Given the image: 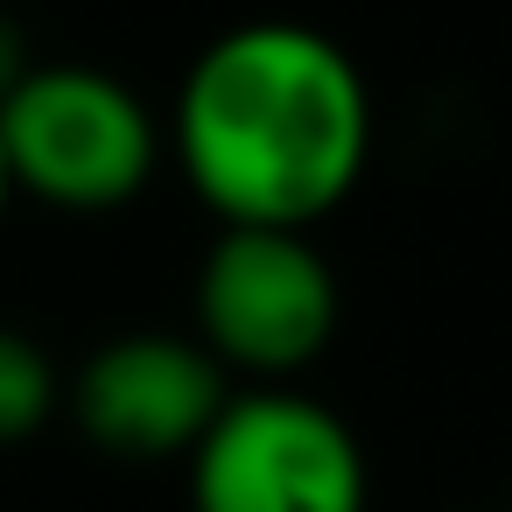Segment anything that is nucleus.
<instances>
[{"instance_id": "nucleus-7", "label": "nucleus", "mask_w": 512, "mask_h": 512, "mask_svg": "<svg viewBox=\"0 0 512 512\" xmlns=\"http://www.w3.org/2000/svg\"><path fill=\"white\" fill-rule=\"evenodd\" d=\"M22 71H29V64H22V36H15L8 22H0V92H8Z\"/></svg>"}, {"instance_id": "nucleus-8", "label": "nucleus", "mask_w": 512, "mask_h": 512, "mask_svg": "<svg viewBox=\"0 0 512 512\" xmlns=\"http://www.w3.org/2000/svg\"><path fill=\"white\" fill-rule=\"evenodd\" d=\"M8 197H15V176H8V155H0V218H8Z\"/></svg>"}, {"instance_id": "nucleus-1", "label": "nucleus", "mask_w": 512, "mask_h": 512, "mask_svg": "<svg viewBox=\"0 0 512 512\" xmlns=\"http://www.w3.org/2000/svg\"><path fill=\"white\" fill-rule=\"evenodd\" d=\"M169 148L218 225L309 232L365 176L372 92L323 29L246 22L183 71Z\"/></svg>"}, {"instance_id": "nucleus-5", "label": "nucleus", "mask_w": 512, "mask_h": 512, "mask_svg": "<svg viewBox=\"0 0 512 512\" xmlns=\"http://www.w3.org/2000/svg\"><path fill=\"white\" fill-rule=\"evenodd\" d=\"M225 400H232L225 365L197 337H169V330L113 337L71 379V421L85 428L92 449L127 463L190 456Z\"/></svg>"}, {"instance_id": "nucleus-6", "label": "nucleus", "mask_w": 512, "mask_h": 512, "mask_svg": "<svg viewBox=\"0 0 512 512\" xmlns=\"http://www.w3.org/2000/svg\"><path fill=\"white\" fill-rule=\"evenodd\" d=\"M57 407H64V379H57L50 351L0 323V449L43 435Z\"/></svg>"}, {"instance_id": "nucleus-2", "label": "nucleus", "mask_w": 512, "mask_h": 512, "mask_svg": "<svg viewBox=\"0 0 512 512\" xmlns=\"http://www.w3.org/2000/svg\"><path fill=\"white\" fill-rule=\"evenodd\" d=\"M0 155L15 190L57 211H120L162 162L155 113L106 71L29 64L0 92Z\"/></svg>"}, {"instance_id": "nucleus-3", "label": "nucleus", "mask_w": 512, "mask_h": 512, "mask_svg": "<svg viewBox=\"0 0 512 512\" xmlns=\"http://www.w3.org/2000/svg\"><path fill=\"white\" fill-rule=\"evenodd\" d=\"M358 435L295 386H246L190 449V512H365Z\"/></svg>"}, {"instance_id": "nucleus-4", "label": "nucleus", "mask_w": 512, "mask_h": 512, "mask_svg": "<svg viewBox=\"0 0 512 512\" xmlns=\"http://www.w3.org/2000/svg\"><path fill=\"white\" fill-rule=\"evenodd\" d=\"M337 330V274L309 232L225 225L197 267V344L260 386L316 365Z\"/></svg>"}]
</instances>
